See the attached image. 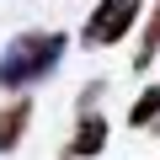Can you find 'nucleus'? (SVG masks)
<instances>
[{
    "mask_svg": "<svg viewBox=\"0 0 160 160\" xmlns=\"http://www.w3.org/2000/svg\"><path fill=\"white\" fill-rule=\"evenodd\" d=\"M155 118H160V86H144L139 102L128 107V128H155Z\"/></svg>",
    "mask_w": 160,
    "mask_h": 160,
    "instance_id": "nucleus-5",
    "label": "nucleus"
},
{
    "mask_svg": "<svg viewBox=\"0 0 160 160\" xmlns=\"http://www.w3.org/2000/svg\"><path fill=\"white\" fill-rule=\"evenodd\" d=\"M139 6H144V0H96V11L86 16L80 43H86V48H112V43H123L128 27H133V16H139Z\"/></svg>",
    "mask_w": 160,
    "mask_h": 160,
    "instance_id": "nucleus-2",
    "label": "nucleus"
},
{
    "mask_svg": "<svg viewBox=\"0 0 160 160\" xmlns=\"http://www.w3.org/2000/svg\"><path fill=\"white\" fill-rule=\"evenodd\" d=\"M27 123H32V102H11L6 112H0V155H11V149L22 144Z\"/></svg>",
    "mask_w": 160,
    "mask_h": 160,
    "instance_id": "nucleus-4",
    "label": "nucleus"
},
{
    "mask_svg": "<svg viewBox=\"0 0 160 160\" xmlns=\"http://www.w3.org/2000/svg\"><path fill=\"white\" fill-rule=\"evenodd\" d=\"M64 59V32H22L0 53V91H27L48 80Z\"/></svg>",
    "mask_w": 160,
    "mask_h": 160,
    "instance_id": "nucleus-1",
    "label": "nucleus"
},
{
    "mask_svg": "<svg viewBox=\"0 0 160 160\" xmlns=\"http://www.w3.org/2000/svg\"><path fill=\"white\" fill-rule=\"evenodd\" d=\"M155 59H160V53H155Z\"/></svg>",
    "mask_w": 160,
    "mask_h": 160,
    "instance_id": "nucleus-6",
    "label": "nucleus"
},
{
    "mask_svg": "<svg viewBox=\"0 0 160 160\" xmlns=\"http://www.w3.org/2000/svg\"><path fill=\"white\" fill-rule=\"evenodd\" d=\"M102 149H107V118H102V112H86L64 155H69V160H96Z\"/></svg>",
    "mask_w": 160,
    "mask_h": 160,
    "instance_id": "nucleus-3",
    "label": "nucleus"
}]
</instances>
